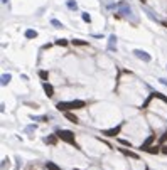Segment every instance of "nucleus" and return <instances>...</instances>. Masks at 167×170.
<instances>
[{
    "label": "nucleus",
    "instance_id": "obj_1",
    "mask_svg": "<svg viewBox=\"0 0 167 170\" xmlns=\"http://www.w3.org/2000/svg\"><path fill=\"white\" fill-rule=\"evenodd\" d=\"M86 106V103L81 99H74V101H59L56 104L59 111H71V110H81V108Z\"/></svg>",
    "mask_w": 167,
    "mask_h": 170
},
{
    "label": "nucleus",
    "instance_id": "obj_2",
    "mask_svg": "<svg viewBox=\"0 0 167 170\" xmlns=\"http://www.w3.org/2000/svg\"><path fill=\"white\" fill-rule=\"evenodd\" d=\"M56 135H58L63 142L69 143V145H74V148H79V147L76 145V138H74V133L71 132V130H59Z\"/></svg>",
    "mask_w": 167,
    "mask_h": 170
},
{
    "label": "nucleus",
    "instance_id": "obj_3",
    "mask_svg": "<svg viewBox=\"0 0 167 170\" xmlns=\"http://www.w3.org/2000/svg\"><path fill=\"white\" fill-rule=\"evenodd\" d=\"M116 7H118V12L122 14V15L132 17V9H130V5L127 2H123V0H122V2H118V5H116Z\"/></svg>",
    "mask_w": 167,
    "mask_h": 170
},
{
    "label": "nucleus",
    "instance_id": "obj_4",
    "mask_svg": "<svg viewBox=\"0 0 167 170\" xmlns=\"http://www.w3.org/2000/svg\"><path fill=\"white\" fill-rule=\"evenodd\" d=\"M133 54H135V57H138V59H142L144 63H150L152 61V57H150V54H147L145 51H142V49H135L133 51Z\"/></svg>",
    "mask_w": 167,
    "mask_h": 170
},
{
    "label": "nucleus",
    "instance_id": "obj_5",
    "mask_svg": "<svg viewBox=\"0 0 167 170\" xmlns=\"http://www.w3.org/2000/svg\"><path fill=\"white\" fill-rule=\"evenodd\" d=\"M122 125H123V123H120L118 126H115V128L105 130V132H103V135H106V136H116L120 133V130H122Z\"/></svg>",
    "mask_w": 167,
    "mask_h": 170
},
{
    "label": "nucleus",
    "instance_id": "obj_6",
    "mask_svg": "<svg viewBox=\"0 0 167 170\" xmlns=\"http://www.w3.org/2000/svg\"><path fill=\"white\" fill-rule=\"evenodd\" d=\"M42 89H44V93L47 95V98H52V96H54V88H52V84H49L47 81L42 83Z\"/></svg>",
    "mask_w": 167,
    "mask_h": 170
},
{
    "label": "nucleus",
    "instance_id": "obj_7",
    "mask_svg": "<svg viewBox=\"0 0 167 170\" xmlns=\"http://www.w3.org/2000/svg\"><path fill=\"white\" fill-rule=\"evenodd\" d=\"M108 51H116V35L112 34L108 37Z\"/></svg>",
    "mask_w": 167,
    "mask_h": 170
},
{
    "label": "nucleus",
    "instance_id": "obj_8",
    "mask_svg": "<svg viewBox=\"0 0 167 170\" xmlns=\"http://www.w3.org/2000/svg\"><path fill=\"white\" fill-rule=\"evenodd\" d=\"M154 140H155V135H150V136H149V138L145 140L144 143H142V147H140V148H142V150H147V148L152 145V142H154Z\"/></svg>",
    "mask_w": 167,
    "mask_h": 170
},
{
    "label": "nucleus",
    "instance_id": "obj_9",
    "mask_svg": "<svg viewBox=\"0 0 167 170\" xmlns=\"http://www.w3.org/2000/svg\"><path fill=\"white\" fill-rule=\"evenodd\" d=\"M24 35H26V39H35L37 37V30H34V29H27V30L24 32Z\"/></svg>",
    "mask_w": 167,
    "mask_h": 170
},
{
    "label": "nucleus",
    "instance_id": "obj_10",
    "mask_svg": "<svg viewBox=\"0 0 167 170\" xmlns=\"http://www.w3.org/2000/svg\"><path fill=\"white\" fill-rule=\"evenodd\" d=\"M59 136L58 135H51V136H46L44 138V143H49V145H56V142H58Z\"/></svg>",
    "mask_w": 167,
    "mask_h": 170
},
{
    "label": "nucleus",
    "instance_id": "obj_11",
    "mask_svg": "<svg viewBox=\"0 0 167 170\" xmlns=\"http://www.w3.org/2000/svg\"><path fill=\"white\" fill-rule=\"evenodd\" d=\"M64 116H66L71 123H79V120H78V116H76V115L69 113V111H64Z\"/></svg>",
    "mask_w": 167,
    "mask_h": 170
},
{
    "label": "nucleus",
    "instance_id": "obj_12",
    "mask_svg": "<svg viewBox=\"0 0 167 170\" xmlns=\"http://www.w3.org/2000/svg\"><path fill=\"white\" fill-rule=\"evenodd\" d=\"M120 152H122L123 155H127V157H132V158H138V155H137V153H133V152L127 150V148H120Z\"/></svg>",
    "mask_w": 167,
    "mask_h": 170
},
{
    "label": "nucleus",
    "instance_id": "obj_13",
    "mask_svg": "<svg viewBox=\"0 0 167 170\" xmlns=\"http://www.w3.org/2000/svg\"><path fill=\"white\" fill-rule=\"evenodd\" d=\"M66 5H67V9H69V10H76L78 9V3L74 2V0H67Z\"/></svg>",
    "mask_w": 167,
    "mask_h": 170
},
{
    "label": "nucleus",
    "instance_id": "obj_14",
    "mask_svg": "<svg viewBox=\"0 0 167 170\" xmlns=\"http://www.w3.org/2000/svg\"><path fill=\"white\" fill-rule=\"evenodd\" d=\"M10 79H12V76H10V74H2V84H3V86L9 84Z\"/></svg>",
    "mask_w": 167,
    "mask_h": 170
},
{
    "label": "nucleus",
    "instance_id": "obj_15",
    "mask_svg": "<svg viewBox=\"0 0 167 170\" xmlns=\"http://www.w3.org/2000/svg\"><path fill=\"white\" fill-rule=\"evenodd\" d=\"M71 42H73L74 46H88V42L86 41H81V39H73Z\"/></svg>",
    "mask_w": 167,
    "mask_h": 170
},
{
    "label": "nucleus",
    "instance_id": "obj_16",
    "mask_svg": "<svg viewBox=\"0 0 167 170\" xmlns=\"http://www.w3.org/2000/svg\"><path fill=\"white\" fill-rule=\"evenodd\" d=\"M145 152H149V153H152V155H157L161 150H159V147H149Z\"/></svg>",
    "mask_w": 167,
    "mask_h": 170
},
{
    "label": "nucleus",
    "instance_id": "obj_17",
    "mask_svg": "<svg viewBox=\"0 0 167 170\" xmlns=\"http://www.w3.org/2000/svg\"><path fill=\"white\" fill-rule=\"evenodd\" d=\"M51 24L54 25L56 29H63V27H64V25H63V22H59L58 19H52V20H51Z\"/></svg>",
    "mask_w": 167,
    "mask_h": 170
},
{
    "label": "nucleus",
    "instance_id": "obj_18",
    "mask_svg": "<svg viewBox=\"0 0 167 170\" xmlns=\"http://www.w3.org/2000/svg\"><path fill=\"white\" fill-rule=\"evenodd\" d=\"M81 19H83L84 22H88V24L91 22V15H90V14H88V12H83V15H81Z\"/></svg>",
    "mask_w": 167,
    "mask_h": 170
},
{
    "label": "nucleus",
    "instance_id": "obj_19",
    "mask_svg": "<svg viewBox=\"0 0 167 170\" xmlns=\"http://www.w3.org/2000/svg\"><path fill=\"white\" fill-rule=\"evenodd\" d=\"M67 44H69V42H67L66 39H58V41H56V46H63V47H66Z\"/></svg>",
    "mask_w": 167,
    "mask_h": 170
},
{
    "label": "nucleus",
    "instance_id": "obj_20",
    "mask_svg": "<svg viewBox=\"0 0 167 170\" xmlns=\"http://www.w3.org/2000/svg\"><path fill=\"white\" fill-rule=\"evenodd\" d=\"M47 170H61L58 165H54L52 162H47Z\"/></svg>",
    "mask_w": 167,
    "mask_h": 170
},
{
    "label": "nucleus",
    "instance_id": "obj_21",
    "mask_svg": "<svg viewBox=\"0 0 167 170\" xmlns=\"http://www.w3.org/2000/svg\"><path fill=\"white\" fill-rule=\"evenodd\" d=\"M39 76H41V78L44 79V81H47V78H49V73H47V71H39Z\"/></svg>",
    "mask_w": 167,
    "mask_h": 170
},
{
    "label": "nucleus",
    "instance_id": "obj_22",
    "mask_svg": "<svg viewBox=\"0 0 167 170\" xmlns=\"http://www.w3.org/2000/svg\"><path fill=\"white\" fill-rule=\"evenodd\" d=\"M34 121H47V116H31Z\"/></svg>",
    "mask_w": 167,
    "mask_h": 170
},
{
    "label": "nucleus",
    "instance_id": "obj_23",
    "mask_svg": "<svg viewBox=\"0 0 167 170\" xmlns=\"http://www.w3.org/2000/svg\"><path fill=\"white\" fill-rule=\"evenodd\" d=\"M120 143H122V145H125V147H128V148L132 147V143H130L128 140H120Z\"/></svg>",
    "mask_w": 167,
    "mask_h": 170
},
{
    "label": "nucleus",
    "instance_id": "obj_24",
    "mask_svg": "<svg viewBox=\"0 0 167 170\" xmlns=\"http://www.w3.org/2000/svg\"><path fill=\"white\" fill-rule=\"evenodd\" d=\"M32 130H35V125H31V126H27V128H26V132H32Z\"/></svg>",
    "mask_w": 167,
    "mask_h": 170
},
{
    "label": "nucleus",
    "instance_id": "obj_25",
    "mask_svg": "<svg viewBox=\"0 0 167 170\" xmlns=\"http://www.w3.org/2000/svg\"><path fill=\"white\" fill-rule=\"evenodd\" d=\"M165 140H167V132L164 133V135H162V138H161V143H164V142H165Z\"/></svg>",
    "mask_w": 167,
    "mask_h": 170
},
{
    "label": "nucleus",
    "instance_id": "obj_26",
    "mask_svg": "<svg viewBox=\"0 0 167 170\" xmlns=\"http://www.w3.org/2000/svg\"><path fill=\"white\" fill-rule=\"evenodd\" d=\"M159 81H161V83H162V84H164V86H167V79H164V78H161V79H159Z\"/></svg>",
    "mask_w": 167,
    "mask_h": 170
},
{
    "label": "nucleus",
    "instance_id": "obj_27",
    "mask_svg": "<svg viewBox=\"0 0 167 170\" xmlns=\"http://www.w3.org/2000/svg\"><path fill=\"white\" fill-rule=\"evenodd\" d=\"M161 152H162V153H165V155H167V145H164V147H162V150H161Z\"/></svg>",
    "mask_w": 167,
    "mask_h": 170
},
{
    "label": "nucleus",
    "instance_id": "obj_28",
    "mask_svg": "<svg viewBox=\"0 0 167 170\" xmlns=\"http://www.w3.org/2000/svg\"><path fill=\"white\" fill-rule=\"evenodd\" d=\"M140 2H142V3H145V2H147V0H140Z\"/></svg>",
    "mask_w": 167,
    "mask_h": 170
},
{
    "label": "nucleus",
    "instance_id": "obj_29",
    "mask_svg": "<svg viewBox=\"0 0 167 170\" xmlns=\"http://www.w3.org/2000/svg\"><path fill=\"white\" fill-rule=\"evenodd\" d=\"M76 170H78V168H76Z\"/></svg>",
    "mask_w": 167,
    "mask_h": 170
}]
</instances>
